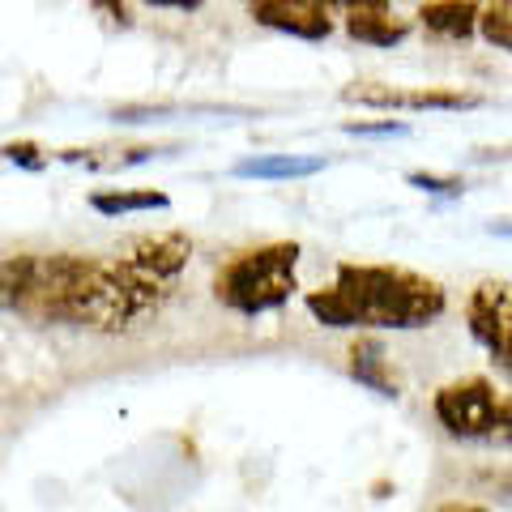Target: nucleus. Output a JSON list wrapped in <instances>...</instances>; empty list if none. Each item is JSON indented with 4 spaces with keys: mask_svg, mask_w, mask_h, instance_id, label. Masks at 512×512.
<instances>
[{
    "mask_svg": "<svg viewBox=\"0 0 512 512\" xmlns=\"http://www.w3.org/2000/svg\"><path fill=\"white\" fill-rule=\"evenodd\" d=\"M171 286L141 278L120 256L13 252L0 261V312L39 329L128 333L163 312Z\"/></svg>",
    "mask_w": 512,
    "mask_h": 512,
    "instance_id": "obj_1",
    "label": "nucleus"
},
{
    "mask_svg": "<svg viewBox=\"0 0 512 512\" xmlns=\"http://www.w3.org/2000/svg\"><path fill=\"white\" fill-rule=\"evenodd\" d=\"M303 308L325 329H427L448 308V291L402 265L342 261L329 286L303 295Z\"/></svg>",
    "mask_w": 512,
    "mask_h": 512,
    "instance_id": "obj_2",
    "label": "nucleus"
},
{
    "mask_svg": "<svg viewBox=\"0 0 512 512\" xmlns=\"http://www.w3.org/2000/svg\"><path fill=\"white\" fill-rule=\"evenodd\" d=\"M299 244L274 239V244L248 248L231 256L214 274V299L235 316H265L291 303L299 291Z\"/></svg>",
    "mask_w": 512,
    "mask_h": 512,
    "instance_id": "obj_3",
    "label": "nucleus"
},
{
    "mask_svg": "<svg viewBox=\"0 0 512 512\" xmlns=\"http://www.w3.org/2000/svg\"><path fill=\"white\" fill-rule=\"evenodd\" d=\"M440 427L453 440H491L495 436V419H500V393L495 384L483 376H466L436 389L431 397Z\"/></svg>",
    "mask_w": 512,
    "mask_h": 512,
    "instance_id": "obj_4",
    "label": "nucleus"
},
{
    "mask_svg": "<svg viewBox=\"0 0 512 512\" xmlns=\"http://www.w3.org/2000/svg\"><path fill=\"white\" fill-rule=\"evenodd\" d=\"M466 325L474 333V342L500 367V376L512 380V282H500V278L478 282L466 303Z\"/></svg>",
    "mask_w": 512,
    "mask_h": 512,
    "instance_id": "obj_5",
    "label": "nucleus"
},
{
    "mask_svg": "<svg viewBox=\"0 0 512 512\" xmlns=\"http://www.w3.org/2000/svg\"><path fill=\"white\" fill-rule=\"evenodd\" d=\"M342 99L359 103V107H384V111H470V107H483V94H470V90H440V86L402 90V86H380V82L346 86Z\"/></svg>",
    "mask_w": 512,
    "mask_h": 512,
    "instance_id": "obj_6",
    "label": "nucleus"
},
{
    "mask_svg": "<svg viewBox=\"0 0 512 512\" xmlns=\"http://www.w3.org/2000/svg\"><path fill=\"white\" fill-rule=\"evenodd\" d=\"M124 265H133L141 278H150L158 286H171L180 282V274L192 261V235L188 231H154V235H137L128 239L124 252H120Z\"/></svg>",
    "mask_w": 512,
    "mask_h": 512,
    "instance_id": "obj_7",
    "label": "nucleus"
},
{
    "mask_svg": "<svg viewBox=\"0 0 512 512\" xmlns=\"http://www.w3.org/2000/svg\"><path fill=\"white\" fill-rule=\"evenodd\" d=\"M252 22L265 26V30H278V35H291V39H308V43H320L333 35V18L325 5L316 0H261L252 5Z\"/></svg>",
    "mask_w": 512,
    "mask_h": 512,
    "instance_id": "obj_8",
    "label": "nucleus"
},
{
    "mask_svg": "<svg viewBox=\"0 0 512 512\" xmlns=\"http://www.w3.org/2000/svg\"><path fill=\"white\" fill-rule=\"evenodd\" d=\"M478 9H483V0H423L419 26L436 39L466 43L478 35Z\"/></svg>",
    "mask_w": 512,
    "mask_h": 512,
    "instance_id": "obj_9",
    "label": "nucleus"
},
{
    "mask_svg": "<svg viewBox=\"0 0 512 512\" xmlns=\"http://www.w3.org/2000/svg\"><path fill=\"white\" fill-rule=\"evenodd\" d=\"M350 376H355L363 389H372L376 397H389V402L402 397V380H397L393 363H389V350H384L376 338L350 342Z\"/></svg>",
    "mask_w": 512,
    "mask_h": 512,
    "instance_id": "obj_10",
    "label": "nucleus"
},
{
    "mask_svg": "<svg viewBox=\"0 0 512 512\" xmlns=\"http://www.w3.org/2000/svg\"><path fill=\"white\" fill-rule=\"evenodd\" d=\"M171 197L163 188H99L90 192V210L103 218H124V214H150L167 210Z\"/></svg>",
    "mask_w": 512,
    "mask_h": 512,
    "instance_id": "obj_11",
    "label": "nucleus"
},
{
    "mask_svg": "<svg viewBox=\"0 0 512 512\" xmlns=\"http://www.w3.org/2000/svg\"><path fill=\"white\" fill-rule=\"evenodd\" d=\"M325 171V158H303V154H261L235 163L239 180H308Z\"/></svg>",
    "mask_w": 512,
    "mask_h": 512,
    "instance_id": "obj_12",
    "label": "nucleus"
},
{
    "mask_svg": "<svg viewBox=\"0 0 512 512\" xmlns=\"http://www.w3.org/2000/svg\"><path fill=\"white\" fill-rule=\"evenodd\" d=\"M346 35L355 43H372V47H393L410 35L406 22H397L389 9H355L346 13Z\"/></svg>",
    "mask_w": 512,
    "mask_h": 512,
    "instance_id": "obj_13",
    "label": "nucleus"
},
{
    "mask_svg": "<svg viewBox=\"0 0 512 512\" xmlns=\"http://www.w3.org/2000/svg\"><path fill=\"white\" fill-rule=\"evenodd\" d=\"M478 35L495 52L512 56V0H483V9H478Z\"/></svg>",
    "mask_w": 512,
    "mask_h": 512,
    "instance_id": "obj_14",
    "label": "nucleus"
},
{
    "mask_svg": "<svg viewBox=\"0 0 512 512\" xmlns=\"http://www.w3.org/2000/svg\"><path fill=\"white\" fill-rule=\"evenodd\" d=\"M406 180L419 188V192H431V197H461L466 192V180H457V175H427V171H410Z\"/></svg>",
    "mask_w": 512,
    "mask_h": 512,
    "instance_id": "obj_15",
    "label": "nucleus"
},
{
    "mask_svg": "<svg viewBox=\"0 0 512 512\" xmlns=\"http://www.w3.org/2000/svg\"><path fill=\"white\" fill-rule=\"evenodd\" d=\"M0 154H5L9 163L26 167V171H43L47 163H52V154H43V146H39V141H13V146H5Z\"/></svg>",
    "mask_w": 512,
    "mask_h": 512,
    "instance_id": "obj_16",
    "label": "nucleus"
},
{
    "mask_svg": "<svg viewBox=\"0 0 512 512\" xmlns=\"http://www.w3.org/2000/svg\"><path fill=\"white\" fill-rule=\"evenodd\" d=\"M90 9L103 13V18H107L111 26H120V30L133 26V9H128V0H90Z\"/></svg>",
    "mask_w": 512,
    "mask_h": 512,
    "instance_id": "obj_17",
    "label": "nucleus"
},
{
    "mask_svg": "<svg viewBox=\"0 0 512 512\" xmlns=\"http://www.w3.org/2000/svg\"><path fill=\"white\" fill-rule=\"evenodd\" d=\"M346 133L355 137H402L406 124L402 120H384V124H346Z\"/></svg>",
    "mask_w": 512,
    "mask_h": 512,
    "instance_id": "obj_18",
    "label": "nucleus"
},
{
    "mask_svg": "<svg viewBox=\"0 0 512 512\" xmlns=\"http://www.w3.org/2000/svg\"><path fill=\"white\" fill-rule=\"evenodd\" d=\"M316 5H325L329 13H333V9L355 13V9H389V0H316Z\"/></svg>",
    "mask_w": 512,
    "mask_h": 512,
    "instance_id": "obj_19",
    "label": "nucleus"
},
{
    "mask_svg": "<svg viewBox=\"0 0 512 512\" xmlns=\"http://www.w3.org/2000/svg\"><path fill=\"white\" fill-rule=\"evenodd\" d=\"M495 440L512 444V397H500V419H495Z\"/></svg>",
    "mask_w": 512,
    "mask_h": 512,
    "instance_id": "obj_20",
    "label": "nucleus"
},
{
    "mask_svg": "<svg viewBox=\"0 0 512 512\" xmlns=\"http://www.w3.org/2000/svg\"><path fill=\"white\" fill-rule=\"evenodd\" d=\"M141 5H150V9H175V13H192V9H201V0H141Z\"/></svg>",
    "mask_w": 512,
    "mask_h": 512,
    "instance_id": "obj_21",
    "label": "nucleus"
},
{
    "mask_svg": "<svg viewBox=\"0 0 512 512\" xmlns=\"http://www.w3.org/2000/svg\"><path fill=\"white\" fill-rule=\"evenodd\" d=\"M440 512H487V508H478V504H444Z\"/></svg>",
    "mask_w": 512,
    "mask_h": 512,
    "instance_id": "obj_22",
    "label": "nucleus"
},
{
    "mask_svg": "<svg viewBox=\"0 0 512 512\" xmlns=\"http://www.w3.org/2000/svg\"><path fill=\"white\" fill-rule=\"evenodd\" d=\"M244 5H248V9H252V5H261V0H244Z\"/></svg>",
    "mask_w": 512,
    "mask_h": 512,
    "instance_id": "obj_23",
    "label": "nucleus"
}]
</instances>
